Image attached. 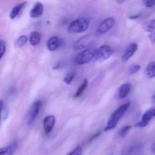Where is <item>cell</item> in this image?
Masks as SVG:
<instances>
[{
	"label": "cell",
	"instance_id": "cell-23",
	"mask_svg": "<svg viewBox=\"0 0 155 155\" xmlns=\"http://www.w3.org/2000/svg\"><path fill=\"white\" fill-rule=\"evenodd\" d=\"M1 109L2 118L4 120H5L8 117V110L2 100H1Z\"/></svg>",
	"mask_w": 155,
	"mask_h": 155
},
{
	"label": "cell",
	"instance_id": "cell-33",
	"mask_svg": "<svg viewBox=\"0 0 155 155\" xmlns=\"http://www.w3.org/2000/svg\"><path fill=\"white\" fill-rule=\"evenodd\" d=\"M152 102L153 103H155V94L153 95V96L152 97Z\"/></svg>",
	"mask_w": 155,
	"mask_h": 155
},
{
	"label": "cell",
	"instance_id": "cell-28",
	"mask_svg": "<svg viewBox=\"0 0 155 155\" xmlns=\"http://www.w3.org/2000/svg\"><path fill=\"white\" fill-rule=\"evenodd\" d=\"M144 4L147 7H152L155 5V0H143Z\"/></svg>",
	"mask_w": 155,
	"mask_h": 155
},
{
	"label": "cell",
	"instance_id": "cell-29",
	"mask_svg": "<svg viewBox=\"0 0 155 155\" xmlns=\"http://www.w3.org/2000/svg\"><path fill=\"white\" fill-rule=\"evenodd\" d=\"M101 134V131H98V132H96L95 134H94L88 140V142L89 143H91V142H93L94 140H95L96 139L99 137L100 136V135Z\"/></svg>",
	"mask_w": 155,
	"mask_h": 155
},
{
	"label": "cell",
	"instance_id": "cell-30",
	"mask_svg": "<svg viewBox=\"0 0 155 155\" xmlns=\"http://www.w3.org/2000/svg\"><path fill=\"white\" fill-rule=\"evenodd\" d=\"M149 38L150 41L153 43H155V32H152L149 35Z\"/></svg>",
	"mask_w": 155,
	"mask_h": 155
},
{
	"label": "cell",
	"instance_id": "cell-27",
	"mask_svg": "<svg viewBox=\"0 0 155 155\" xmlns=\"http://www.w3.org/2000/svg\"><path fill=\"white\" fill-rule=\"evenodd\" d=\"M83 152L82 147L78 146L75 148L72 151L67 155H83Z\"/></svg>",
	"mask_w": 155,
	"mask_h": 155
},
{
	"label": "cell",
	"instance_id": "cell-20",
	"mask_svg": "<svg viewBox=\"0 0 155 155\" xmlns=\"http://www.w3.org/2000/svg\"><path fill=\"white\" fill-rule=\"evenodd\" d=\"M143 28L145 31L150 32H155V20L149 21L143 25Z\"/></svg>",
	"mask_w": 155,
	"mask_h": 155
},
{
	"label": "cell",
	"instance_id": "cell-8",
	"mask_svg": "<svg viewBox=\"0 0 155 155\" xmlns=\"http://www.w3.org/2000/svg\"><path fill=\"white\" fill-rule=\"evenodd\" d=\"M115 24V20L113 17L106 18L98 26L97 28V35H101L107 32Z\"/></svg>",
	"mask_w": 155,
	"mask_h": 155
},
{
	"label": "cell",
	"instance_id": "cell-1",
	"mask_svg": "<svg viewBox=\"0 0 155 155\" xmlns=\"http://www.w3.org/2000/svg\"><path fill=\"white\" fill-rule=\"evenodd\" d=\"M130 102H127L119 107L111 115L109 121L107 122L106 127L104 128V131L105 132H107L110 130H113L116 127L119 120L127 111L130 106Z\"/></svg>",
	"mask_w": 155,
	"mask_h": 155
},
{
	"label": "cell",
	"instance_id": "cell-18",
	"mask_svg": "<svg viewBox=\"0 0 155 155\" xmlns=\"http://www.w3.org/2000/svg\"><path fill=\"white\" fill-rule=\"evenodd\" d=\"M88 81L87 79L86 78L84 79L82 84L78 87L77 91L76 92L75 94L74 95V97L77 98V97H79L81 96L83 94V93L85 90L86 87H87V86H88Z\"/></svg>",
	"mask_w": 155,
	"mask_h": 155
},
{
	"label": "cell",
	"instance_id": "cell-24",
	"mask_svg": "<svg viewBox=\"0 0 155 155\" xmlns=\"http://www.w3.org/2000/svg\"><path fill=\"white\" fill-rule=\"evenodd\" d=\"M75 73L74 72H72L68 74L64 78V82L67 84H70L72 82L74 78L75 77Z\"/></svg>",
	"mask_w": 155,
	"mask_h": 155
},
{
	"label": "cell",
	"instance_id": "cell-2",
	"mask_svg": "<svg viewBox=\"0 0 155 155\" xmlns=\"http://www.w3.org/2000/svg\"><path fill=\"white\" fill-rule=\"evenodd\" d=\"M90 20L87 18H80L72 22L67 30L71 33H80L85 31L89 27Z\"/></svg>",
	"mask_w": 155,
	"mask_h": 155
},
{
	"label": "cell",
	"instance_id": "cell-22",
	"mask_svg": "<svg viewBox=\"0 0 155 155\" xmlns=\"http://www.w3.org/2000/svg\"><path fill=\"white\" fill-rule=\"evenodd\" d=\"M28 39L25 35L20 36L15 42V46L18 48H21L25 45L27 43Z\"/></svg>",
	"mask_w": 155,
	"mask_h": 155
},
{
	"label": "cell",
	"instance_id": "cell-12",
	"mask_svg": "<svg viewBox=\"0 0 155 155\" xmlns=\"http://www.w3.org/2000/svg\"><path fill=\"white\" fill-rule=\"evenodd\" d=\"M62 43V41L60 38L56 36H53L48 40L46 46L49 51H53L61 46Z\"/></svg>",
	"mask_w": 155,
	"mask_h": 155
},
{
	"label": "cell",
	"instance_id": "cell-13",
	"mask_svg": "<svg viewBox=\"0 0 155 155\" xmlns=\"http://www.w3.org/2000/svg\"><path fill=\"white\" fill-rule=\"evenodd\" d=\"M43 12V6L42 3L37 2L34 5L30 12V17L32 18H37L42 14Z\"/></svg>",
	"mask_w": 155,
	"mask_h": 155
},
{
	"label": "cell",
	"instance_id": "cell-19",
	"mask_svg": "<svg viewBox=\"0 0 155 155\" xmlns=\"http://www.w3.org/2000/svg\"><path fill=\"white\" fill-rule=\"evenodd\" d=\"M146 74L149 78L155 77V61L150 63L146 69Z\"/></svg>",
	"mask_w": 155,
	"mask_h": 155
},
{
	"label": "cell",
	"instance_id": "cell-26",
	"mask_svg": "<svg viewBox=\"0 0 155 155\" xmlns=\"http://www.w3.org/2000/svg\"><path fill=\"white\" fill-rule=\"evenodd\" d=\"M6 44L5 41L3 40L0 41V59H2L6 51Z\"/></svg>",
	"mask_w": 155,
	"mask_h": 155
},
{
	"label": "cell",
	"instance_id": "cell-9",
	"mask_svg": "<svg viewBox=\"0 0 155 155\" xmlns=\"http://www.w3.org/2000/svg\"><path fill=\"white\" fill-rule=\"evenodd\" d=\"M92 37L90 35H85L80 38L74 45V49L76 51L86 49L92 43Z\"/></svg>",
	"mask_w": 155,
	"mask_h": 155
},
{
	"label": "cell",
	"instance_id": "cell-11",
	"mask_svg": "<svg viewBox=\"0 0 155 155\" xmlns=\"http://www.w3.org/2000/svg\"><path fill=\"white\" fill-rule=\"evenodd\" d=\"M138 49V46L136 44L133 43L128 45L123 54L122 60L123 61H126L130 59Z\"/></svg>",
	"mask_w": 155,
	"mask_h": 155
},
{
	"label": "cell",
	"instance_id": "cell-7",
	"mask_svg": "<svg viewBox=\"0 0 155 155\" xmlns=\"http://www.w3.org/2000/svg\"><path fill=\"white\" fill-rule=\"evenodd\" d=\"M154 117H155V107L150 108L147 110L143 115L142 121L137 123L135 125V126L138 127H146L148 125L150 121Z\"/></svg>",
	"mask_w": 155,
	"mask_h": 155
},
{
	"label": "cell",
	"instance_id": "cell-21",
	"mask_svg": "<svg viewBox=\"0 0 155 155\" xmlns=\"http://www.w3.org/2000/svg\"><path fill=\"white\" fill-rule=\"evenodd\" d=\"M131 128H132V127L131 126L126 125L123 127L118 131V136L122 138H125L130 132Z\"/></svg>",
	"mask_w": 155,
	"mask_h": 155
},
{
	"label": "cell",
	"instance_id": "cell-25",
	"mask_svg": "<svg viewBox=\"0 0 155 155\" xmlns=\"http://www.w3.org/2000/svg\"><path fill=\"white\" fill-rule=\"evenodd\" d=\"M141 67L138 64H132L128 69V73L129 74H133L141 70Z\"/></svg>",
	"mask_w": 155,
	"mask_h": 155
},
{
	"label": "cell",
	"instance_id": "cell-3",
	"mask_svg": "<svg viewBox=\"0 0 155 155\" xmlns=\"http://www.w3.org/2000/svg\"><path fill=\"white\" fill-rule=\"evenodd\" d=\"M97 49H86L77 54L75 59L76 64L82 65L88 63L96 58Z\"/></svg>",
	"mask_w": 155,
	"mask_h": 155
},
{
	"label": "cell",
	"instance_id": "cell-32",
	"mask_svg": "<svg viewBox=\"0 0 155 155\" xmlns=\"http://www.w3.org/2000/svg\"><path fill=\"white\" fill-rule=\"evenodd\" d=\"M152 150L153 153L155 154V142H154V143L153 144V145H152Z\"/></svg>",
	"mask_w": 155,
	"mask_h": 155
},
{
	"label": "cell",
	"instance_id": "cell-14",
	"mask_svg": "<svg viewBox=\"0 0 155 155\" xmlns=\"http://www.w3.org/2000/svg\"><path fill=\"white\" fill-rule=\"evenodd\" d=\"M17 147L16 142L12 143L8 146L2 147L0 149V155H13Z\"/></svg>",
	"mask_w": 155,
	"mask_h": 155
},
{
	"label": "cell",
	"instance_id": "cell-5",
	"mask_svg": "<svg viewBox=\"0 0 155 155\" xmlns=\"http://www.w3.org/2000/svg\"><path fill=\"white\" fill-rule=\"evenodd\" d=\"M41 106L42 102L40 100L35 101L32 105L27 115V124L28 125L32 124L35 120L40 112Z\"/></svg>",
	"mask_w": 155,
	"mask_h": 155
},
{
	"label": "cell",
	"instance_id": "cell-15",
	"mask_svg": "<svg viewBox=\"0 0 155 155\" xmlns=\"http://www.w3.org/2000/svg\"><path fill=\"white\" fill-rule=\"evenodd\" d=\"M132 85L130 83L123 84L120 87L119 91V97L121 99L125 98L130 92Z\"/></svg>",
	"mask_w": 155,
	"mask_h": 155
},
{
	"label": "cell",
	"instance_id": "cell-16",
	"mask_svg": "<svg viewBox=\"0 0 155 155\" xmlns=\"http://www.w3.org/2000/svg\"><path fill=\"white\" fill-rule=\"evenodd\" d=\"M41 33L37 31H33L30 34V44L33 46L37 45L40 42L41 40Z\"/></svg>",
	"mask_w": 155,
	"mask_h": 155
},
{
	"label": "cell",
	"instance_id": "cell-4",
	"mask_svg": "<svg viewBox=\"0 0 155 155\" xmlns=\"http://www.w3.org/2000/svg\"><path fill=\"white\" fill-rule=\"evenodd\" d=\"M113 53V51L109 45H104L101 46L97 49L96 58L100 62L107 60Z\"/></svg>",
	"mask_w": 155,
	"mask_h": 155
},
{
	"label": "cell",
	"instance_id": "cell-17",
	"mask_svg": "<svg viewBox=\"0 0 155 155\" xmlns=\"http://www.w3.org/2000/svg\"><path fill=\"white\" fill-rule=\"evenodd\" d=\"M26 3H27L26 2H24L19 4L16 6H15L10 13V18L12 19H15L18 15L21 10L26 5Z\"/></svg>",
	"mask_w": 155,
	"mask_h": 155
},
{
	"label": "cell",
	"instance_id": "cell-6",
	"mask_svg": "<svg viewBox=\"0 0 155 155\" xmlns=\"http://www.w3.org/2000/svg\"><path fill=\"white\" fill-rule=\"evenodd\" d=\"M143 149L141 143H133L126 147L122 151L121 155H138Z\"/></svg>",
	"mask_w": 155,
	"mask_h": 155
},
{
	"label": "cell",
	"instance_id": "cell-34",
	"mask_svg": "<svg viewBox=\"0 0 155 155\" xmlns=\"http://www.w3.org/2000/svg\"><path fill=\"white\" fill-rule=\"evenodd\" d=\"M117 1H118V2L121 3H123V2H124L126 0H117Z\"/></svg>",
	"mask_w": 155,
	"mask_h": 155
},
{
	"label": "cell",
	"instance_id": "cell-10",
	"mask_svg": "<svg viewBox=\"0 0 155 155\" xmlns=\"http://www.w3.org/2000/svg\"><path fill=\"white\" fill-rule=\"evenodd\" d=\"M55 123L56 118L54 116L50 115L45 117L43 120V124L44 131L45 134H48L52 132Z\"/></svg>",
	"mask_w": 155,
	"mask_h": 155
},
{
	"label": "cell",
	"instance_id": "cell-31",
	"mask_svg": "<svg viewBox=\"0 0 155 155\" xmlns=\"http://www.w3.org/2000/svg\"><path fill=\"white\" fill-rule=\"evenodd\" d=\"M140 16V15H134V16H131L130 17V19H136L137 18H139Z\"/></svg>",
	"mask_w": 155,
	"mask_h": 155
}]
</instances>
